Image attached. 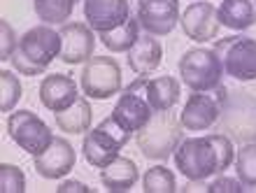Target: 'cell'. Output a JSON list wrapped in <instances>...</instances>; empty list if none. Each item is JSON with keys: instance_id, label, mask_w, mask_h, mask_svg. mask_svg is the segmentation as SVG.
Here are the masks:
<instances>
[{"instance_id": "6da1fadb", "label": "cell", "mask_w": 256, "mask_h": 193, "mask_svg": "<svg viewBox=\"0 0 256 193\" xmlns=\"http://www.w3.org/2000/svg\"><path fill=\"white\" fill-rule=\"evenodd\" d=\"M177 170L186 180H208L224 174L236 163L233 140L224 133H208L202 138H186L172 154Z\"/></svg>"}, {"instance_id": "7a4b0ae2", "label": "cell", "mask_w": 256, "mask_h": 193, "mask_svg": "<svg viewBox=\"0 0 256 193\" xmlns=\"http://www.w3.org/2000/svg\"><path fill=\"white\" fill-rule=\"evenodd\" d=\"M184 126L180 116L168 112H154V116L147 121V126L135 133V142L149 160H166L177 152L180 142L184 140Z\"/></svg>"}, {"instance_id": "3957f363", "label": "cell", "mask_w": 256, "mask_h": 193, "mask_svg": "<svg viewBox=\"0 0 256 193\" xmlns=\"http://www.w3.org/2000/svg\"><path fill=\"white\" fill-rule=\"evenodd\" d=\"M219 133L228 135L233 142L247 144L256 142V96L250 91H224Z\"/></svg>"}, {"instance_id": "277c9868", "label": "cell", "mask_w": 256, "mask_h": 193, "mask_svg": "<svg viewBox=\"0 0 256 193\" xmlns=\"http://www.w3.org/2000/svg\"><path fill=\"white\" fill-rule=\"evenodd\" d=\"M130 138H133V133L126 130V128L110 114V116H105L96 128H91L88 135H84V140H82L84 158H86L88 166L102 170V168L110 166V163L119 156V152L128 144Z\"/></svg>"}, {"instance_id": "5b68a950", "label": "cell", "mask_w": 256, "mask_h": 193, "mask_svg": "<svg viewBox=\"0 0 256 193\" xmlns=\"http://www.w3.org/2000/svg\"><path fill=\"white\" fill-rule=\"evenodd\" d=\"M180 77L191 91H216L224 82V66L214 49L194 47L180 58Z\"/></svg>"}, {"instance_id": "8992f818", "label": "cell", "mask_w": 256, "mask_h": 193, "mask_svg": "<svg viewBox=\"0 0 256 193\" xmlns=\"http://www.w3.org/2000/svg\"><path fill=\"white\" fill-rule=\"evenodd\" d=\"M214 52L219 54L224 74L236 82L256 80V40L247 35H228L214 40Z\"/></svg>"}, {"instance_id": "52a82bcc", "label": "cell", "mask_w": 256, "mask_h": 193, "mask_svg": "<svg viewBox=\"0 0 256 193\" xmlns=\"http://www.w3.org/2000/svg\"><path fill=\"white\" fill-rule=\"evenodd\" d=\"M7 135L16 146H21L30 156H40L52 146L54 135L52 128L30 110H14L7 116Z\"/></svg>"}, {"instance_id": "ba28073f", "label": "cell", "mask_w": 256, "mask_h": 193, "mask_svg": "<svg viewBox=\"0 0 256 193\" xmlns=\"http://www.w3.org/2000/svg\"><path fill=\"white\" fill-rule=\"evenodd\" d=\"M80 84L91 100H108L122 91V68L110 56H94L82 70Z\"/></svg>"}, {"instance_id": "9c48e42d", "label": "cell", "mask_w": 256, "mask_h": 193, "mask_svg": "<svg viewBox=\"0 0 256 193\" xmlns=\"http://www.w3.org/2000/svg\"><path fill=\"white\" fill-rule=\"evenodd\" d=\"M147 80H149L147 74H140L138 80L130 82V84L124 88V94L119 96L114 110H112V116H114L126 130H130V133L142 130V128L147 126V121L154 116V110H152V105H149V100H147V94H144Z\"/></svg>"}, {"instance_id": "30bf717a", "label": "cell", "mask_w": 256, "mask_h": 193, "mask_svg": "<svg viewBox=\"0 0 256 193\" xmlns=\"http://www.w3.org/2000/svg\"><path fill=\"white\" fill-rule=\"evenodd\" d=\"M226 86H219L216 91H191L180 114L184 130L198 133V130H210L219 124V114H222V98Z\"/></svg>"}, {"instance_id": "8fae6325", "label": "cell", "mask_w": 256, "mask_h": 193, "mask_svg": "<svg viewBox=\"0 0 256 193\" xmlns=\"http://www.w3.org/2000/svg\"><path fill=\"white\" fill-rule=\"evenodd\" d=\"M135 16L144 33L163 38L180 24V0H138Z\"/></svg>"}, {"instance_id": "7c38bea8", "label": "cell", "mask_w": 256, "mask_h": 193, "mask_svg": "<svg viewBox=\"0 0 256 193\" xmlns=\"http://www.w3.org/2000/svg\"><path fill=\"white\" fill-rule=\"evenodd\" d=\"M16 52L24 54L28 60H33L35 66L49 68L52 60L58 58V54H61V33L47 24L33 26L19 38Z\"/></svg>"}, {"instance_id": "4fadbf2b", "label": "cell", "mask_w": 256, "mask_h": 193, "mask_svg": "<svg viewBox=\"0 0 256 193\" xmlns=\"http://www.w3.org/2000/svg\"><path fill=\"white\" fill-rule=\"evenodd\" d=\"M61 54L58 58L66 66H77V63H86L88 58H94L96 49V38L94 28L88 24H80V21H70L61 26Z\"/></svg>"}, {"instance_id": "5bb4252c", "label": "cell", "mask_w": 256, "mask_h": 193, "mask_svg": "<svg viewBox=\"0 0 256 193\" xmlns=\"http://www.w3.org/2000/svg\"><path fill=\"white\" fill-rule=\"evenodd\" d=\"M184 35L194 42H210L219 35V12L212 2H191L180 16Z\"/></svg>"}, {"instance_id": "9a60e30c", "label": "cell", "mask_w": 256, "mask_h": 193, "mask_svg": "<svg viewBox=\"0 0 256 193\" xmlns=\"http://www.w3.org/2000/svg\"><path fill=\"white\" fill-rule=\"evenodd\" d=\"M74 163H77V152L66 138H54L47 152L33 158L35 172L44 180H63L74 168Z\"/></svg>"}, {"instance_id": "2e32d148", "label": "cell", "mask_w": 256, "mask_h": 193, "mask_svg": "<svg viewBox=\"0 0 256 193\" xmlns=\"http://www.w3.org/2000/svg\"><path fill=\"white\" fill-rule=\"evenodd\" d=\"M130 16L128 0H84V19L96 33L114 30Z\"/></svg>"}, {"instance_id": "e0dca14e", "label": "cell", "mask_w": 256, "mask_h": 193, "mask_svg": "<svg viewBox=\"0 0 256 193\" xmlns=\"http://www.w3.org/2000/svg\"><path fill=\"white\" fill-rule=\"evenodd\" d=\"M80 94H77V84L72 77H68L63 72L47 74L40 84V102L47 107L49 112H66L68 107H72L77 102Z\"/></svg>"}, {"instance_id": "ac0fdd59", "label": "cell", "mask_w": 256, "mask_h": 193, "mask_svg": "<svg viewBox=\"0 0 256 193\" xmlns=\"http://www.w3.org/2000/svg\"><path fill=\"white\" fill-rule=\"evenodd\" d=\"M126 56H128V68H130L135 74H149L161 66L163 47L154 35L144 33L138 38V42H135L133 47L128 49Z\"/></svg>"}, {"instance_id": "d6986e66", "label": "cell", "mask_w": 256, "mask_h": 193, "mask_svg": "<svg viewBox=\"0 0 256 193\" xmlns=\"http://www.w3.org/2000/svg\"><path fill=\"white\" fill-rule=\"evenodd\" d=\"M138 180H140L138 166H135V160L126 158V156H116L110 166L100 170V182L110 193H128L138 184Z\"/></svg>"}, {"instance_id": "ffe728a7", "label": "cell", "mask_w": 256, "mask_h": 193, "mask_svg": "<svg viewBox=\"0 0 256 193\" xmlns=\"http://www.w3.org/2000/svg\"><path fill=\"white\" fill-rule=\"evenodd\" d=\"M144 94H147V100L154 112H168L180 102L182 86H180L177 77L161 74V77H149Z\"/></svg>"}, {"instance_id": "44dd1931", "label": "cell", "mask_w": 256, "mask_h": 193, "mask_svg": "<svg viewBox=\"0 0 256 193\" xmlns=\"http://www.w3.org/2000/svg\"><path fill=\"white\" fill-rule=\"evenodd\" d=\"M216 12L224 28L247 30L256 24V0H224Z\"/></svg>"}, {"instance_id": "7402d4cb", "label": "cell", "mask_w": 256, "mask_h": 193, "mask_svg": "<svg viewBox=\"0 0 256 193\" xmlns=\"http://www.w3.org/2000/svg\"><path fill=\"white\" fill-rule=\"evenodd\" d=\"M91 121H94V110L88 105V98L80 96L72 107H68L66 112L56 114V126L61 128L63 133L70 135H82L91 130Z\"/></svg>"}, {"instance_id": "603a6c76", "label": "cell", "mask_w": 256, "mask_h": 193, "mask_svg": "<svg viewBox=\"0 0 256 193\" xmlns=\"http://www.w3.org/2000/svg\"><path fill=\"white\" fill-rule=\"evenodd\" d=\"M140 38V21L138 16H128L126 24L116 26L114 30H105V33H98V40L114 54H124L133 47Z\"/></svg>"}, {"instance_id": "cb8c5ba5", "label": "cell", "mask_w": 256, "mask_h": 193, "mask_svg": "<svg viewBox=\"0 0 256 193\" xmlns=\"http://www.w3.org/2000/svg\"><path fill=\"white\" fill-rule=\"evenodd\" d=\"M74 2L77 0H33V10L40 21H44L47 26H54V24H66L70 19V14L74 12Z\"/></svg>"}, {"instance_id": "d4e9b609", "label": "cell", "mask_w": 256, "mask_h": 193, "mask_svg": "<svg viewBox=\"0 0 256 193\" xmlns=\"http://www.w3.org/2000/svg\"><path fill=\"white\" fill-rule=\"evenodd\" d=\"M142 191L144 193H175L177 191L175 172L168 170L166 166L147 168L144 177H142Z\"/></svg>"}, {"instance_id": "484cf974", "label": "cell", "mask_w": 256, "mask_h": 193, "mask_svg": "<svg viewBox=\"0 0 256 193\" xmlns=\"http://www.w3.org/2000/svg\"><path fill=\"white\" fill-rule=\"evenodd\" d=\"M236 174L247 188L256 186V142H247L236 156Z\"/></svg>"}, {"instance_id": "4316f807", "label": "cell", "mask_w": 256, "mask_h": 193, "mask_svg": "<svg viewBox=\"0 0 256 193\" xmlns=\"http://www.w3.org/2000/svg\"><path fill=\"white\" fill-rule=\"evenodd\" d=\"M21 82L14 74V70H2L0 72V110L2 112H14L16 102L21 100Z\"/></svg>"}, {"instance_id": "83f0119b", "label": "cell", "mask_w": 256, "mask_h": 193, "mask_svg": "<svg viewBox=\"0 0 256 193\" xmlns=\"http://www.w3.org/2000/svg\"><path fill=\"white\" fill-rule=\"evenodd\" d=\"M0 191L5 193H24L26 191V177L21 172V168L12 163L0 166Z\"/></svg>"}, {"instance_id": "f1b7e54d", "label": "cell", "mask_w": 256, "mask_h": 193, "mask_svg": "<svg viewBox=\"0 0 256 193\" xmlns=\"http://www.w3.org/2000/svg\"><path fill=\"white\" fill-rule=\"evenodd\" d=\"M0 33H2V47H0V60H12L14 52L19 49V38L14 33L12 24L7 19L0 21Z\"/></svg>"}, {"instance_id": "f546056e", "label": "cell", "mask_w": 256, "mask_h": 193, "mask_svg": "<svg viewBox=\"0 0 256 193\" xmlns=\"http://www.w3.org/2000/svg\"><path fill=\"white\" fill-rule=\"evenodd\" d=\"M240 191H244V184L238 177L219 174L212 184H208V193H240Z\"/></svg>"}, {"instance_id": "4dcf8cb0", "label": "cell", "mask_w": 256, "mask_h": 193, "mask_svg": "<svg viewBox=\"0 0 256 193\" xmlns=\"http://www.w3.org/2000/svg\"><path fill=\"white\" fill-rule=\"evenodd\" d=\"M12 63H14V70H16V72H21V74H26V77H38V74L47 72V68L35 66L33 60H28L26 56H24V54H19V52H14Z\"/></svg>"}, {"instance_id": "1f68e13d", "label": "cell", "mask_w": 256, "mask_h": 193, "mask_svg": "<svg viewBox=\"0 0 256 193\" xmlns=\"http://www.w3.org/2000/svg\"><path fill=\"white\" fill-rule=\"evenodd\" d=\"M58 193H91V186H86L84 182H74V180H66L58 184L56 188Z\"/></svg>"}]
</instances>
